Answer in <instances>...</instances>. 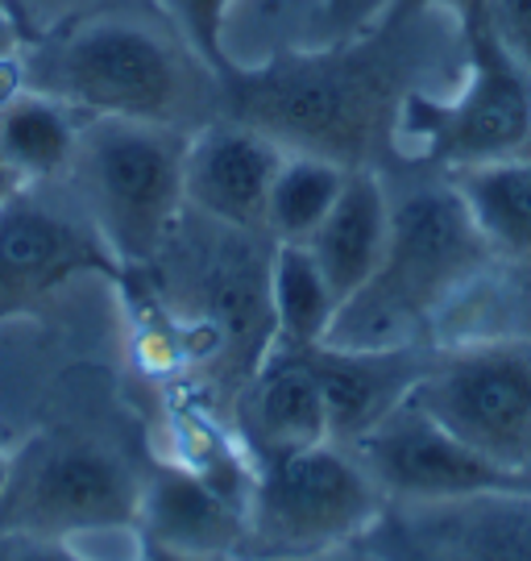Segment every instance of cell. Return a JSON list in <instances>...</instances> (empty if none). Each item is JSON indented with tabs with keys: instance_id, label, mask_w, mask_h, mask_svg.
I'll list each match as a JSON object with an SVG mask.
<instances>
[{
	"instance_id": "cell-1",
	"label": "cell",
	"mask_w": 531,
	"mask_h": 561,
	"mask_svg": "<svg viewBox=\"0 0 531 561\" xmlns=\"http://www.w3.org/2000/svg\"><path fill=\"white\" fill-rule=\"evenodd\" d=\"M382 34L296 50L266 67H233L224 88V117L278 141L287 154H315L336 167H370L382 141L399 134L403 83Z\"/></svg>"
},
{
	"instance_id": "cell-2",
	"label": "cell",
	"mask_w": 531,
	"mask_h": 561,
	"mask_svg": "<svg viewBox=\"0 0 531 561\" xmlns=\"http://www.w3.org/2000/svg\"><path fill=\"white\" fill-rule=\"evenodd\" d=\"M490 245L477 233L453 180L415 183L391 196V238L374 279L336 304L320 345L340 350H403L424 345L440 308L482 279Z\"/></svg>"
},
{
	"instance_id": "cell-3",
	"label": "cell",
	"mask_w": 531,
	"mask_h": 561,
	"mask_svg": "<svg viewBox=\"0 0 531 561\" xmlns=\"http://www.w3.org/2000/svg\"><path fill=\"white\" fill-rule=\"evenodd\" d=\"M192 62L199 59H183L178 46H171L154 25L100 9L34 38V55L21 67V80L62 101L83 121L117 117L192 129Z\"/></svg>"
},
{
	"instance_id": "cell-4",
	"label": "cell",
	"mask_w": 531,
	"mask_h": 561,
	"mask_svg": "<svg viewBox=\"0 0 531 561\" xmlns=\"http://www.w3.org/2000/svg\"><path fill=\"white\" fill-rule=\"evenodd\" d=\"M187 138L192 129L150 121L88 117L79 125L67 167L71 196L120 266H150L178 233L187 213Z\"/></svg>"
},
{
	"instance_id": "cell-5",
	"label": "cell",
	"mask_w": 531,
	"mask_h": 561,
	"mask_svg": "<svg viewBox=\"0 0 531 561\" xmlns=\"http://www.w3.org/2000/svg\"><path fill=\"white\" fill-rule=\"evenodd\" d=\"M382 512L386 495L349 445H303L254 461L245 545L257 549L262 561L308 558L366 541Z\"/></svg>"
},
{
	"instance_id": "cell-6",
	"label": "cell",
	"mask_w": 531,
	"mask_h": 561,
	"mask_svg": "<svg viewBox=\"0 0 531 561\" xmlns=\"http://www.w3.org/2000/svg\"><path fill=\"white\" fill-rule=\"evenodd\" d=\"M470 46L465 80L449 101L407 92L399 129L445 175L486 162L531 159V71L498 42L490 21L461 25Z\"/></svg>"
},
{
	"instance_id": "cell-7",
	"label": "cell",
	"mask_w": 531,
	"mask_h": 561,
	"mask_svg": "<svg viewBox=\"0 0 531 561\" xmlns=\"http://www.w3.org/2000/svg\"><path fill=\"white\" fill-rule=\"evenodd\" d=\"M412 400L503 474L523 479L531 470L528 337H477L432 350Z\"/></svg>"
},
{
	"instance_id": "cell-8",
	"label": "cell",
	"mask_w": 531,
	"mask_h": 561,
	"mask_svg": "<svg viewBox=\"0 0 531 561\" xmlns=\"http://www.w3.org/2000/svg\"><path fill=\"white\" fill-rule=\"evenodd\" d=\"M141 486L117 449L92 437H50L13 458L0 495V533L76 541L88 533L138 528Z\"/></svg>"
},
{
	"instance_id": "cell-9",
	"label": "cell",
	"mask_w": 531,
	"mask_h": 561,
	"mask_svg": "<svg viewBox=\"0 0 531 561\" xmlns=\"http://www.w3.org/2000/svg\"><path fill=\"white\" fill-rule=\"evenodd\" d=\"M50 183H18L0 201V321L38 312L79 275H117L79 201H59Z\"/></svg>"
},
{
	"instance_id": "cell-10",
	"label": "cell",
	"mask_w": 531,
	"mask_h": 561,
	"mask_svg": "<svg viewBox=\"0 0 531 561\" xmlns=\"http://www.w3.org/2000/svg\"><path fill=\"white\" fill-rule=\"evenodd\" d=\"M386 561H531V491L486 486L432 503H386L366 537Z\"/></svg>"
},
{
	"instance_id": "cell-11",
	"label": "cell",
	"mask_w": 531,
	"mask_h": 561,
	"mask_svg": "<svg viewBox=\"0 0 531 561\" xmlns=\"http://www.w3.org/2000/svg\"><path fill=\"white\" fill-rule=\"evenodd\" d=\"M349 449L370 470L386 503H432L519 482L490 466L482 454H473L465 442H457L412 396L391 416H382L370 433H361Z\"/></svg>"
},
{
	"instance_id": "cell-12",
	"label": "cell",
	"mask_w": 531,
	"mask_h": 561,
	"mask_svg": "<svg viewBox=\"0 0 531 561\" xmlns=\"http://www.w3.org/2000/svg\"><path fill=\"white\" fill-rule=\"evenodd\" d=\"M282 146L233 117L208 121L187 138V208L204 221L266 238V201L282 167Z\"/></svg>"
},
{
	"instance_id": "cell-13",
	"label": "cell",
	"mask_w": 531,
	"mask_h": 561,
	"mask_svg": "<svg viewBox=\"0 0 531 561\" xmlns=\"http://www.w3.org/2000/svg\"><path fill=\"white\" fill-rule=\"evenodd\" d=\"M141 545L178 558L233 561L250 537V491H229L204 470L166 466L141 486Z\"/></svg>"
},
{
	"instance_id": "cell-14",
	"label": "cell",
	"mask_w": 531,
	"mask_h": 561,
	"mask_svg": "<svg viewBox=\"0 0 531 561\" xmlns=\"http://www.w3.org/2000/svg\"><path fill=\"white\" fill-rule=\"evenodd\" d=\"M308 358L328 408V437L354 445L361 433H370L382 416H391L412 396L432 350L428 345H403V350L312 345Z\"/></svg>"
},
{
	"instance_id": "cell-15",
	"label": "cell",
	"mask_w": 531,
	"mask_h": 561,
	"mask_svg": "<svg viewBox=\"0 0 531 561\" xmlns=\"http://www.w3.org/2000/svg\"><path fill=\"white\" fill-rule=\"evenodd\" d=\"M236 421L254 461L333 442L324 391L308 350H270L236 391Z\"/></svg>"
},
{
	"instance_id": "cell-16",
	"label": "cell",
	"mask_w": 531,
	"mask_h": 561,
	"mask_svg": "<svg viewBox=\"0 0 531 561\" xmlns=\"http://www.w3.org/2000/svg\"><path fill=\"white\" fill-rule=\"evenodd\" d=\"M386 238H391V187L374 167H357L349 171L328 217L303 245L312 250L315 266L324 271L340 304L374 279L386 254Z\"/></svg>"
},
{
	"instance_id": "cell-17",
	"label": "cell",
	"mask_w": 531,
	"mask_h": 561,
	"mask_svg": "<svg viewBox=\"0 0 531 561\" xmlns=\"http://www.w3.org/2000/svg\"><path fill=\"white\" fill-rule=\"evenodd\" d=\"M83 117L62 101L21 88L0 104V167L18 183H59L76 159Z\"/></svg>"
},
{
	"instance_id": "cell-18",
	"label": "cell",
	"mask_w": 531,
	"mask_h": 561,
	"mask_svg": "<svg viewBox=\"0 0 531 561\" xmlns=\"http://www.w3.org/2000/svg\"><path fill=\"white\" fill-rule=\"evenodd\" d=\"M449 180L494 259L531 266V159L486 162L453 171Z\"/></svg>"
},
{
	"instance_id": "cell-19",
	"label": "cell",
	"mask_w": 531,
	"mask_h": 561,
	"mask_svg": "<svg viewBox=\"0 0 531 561\" xmlns=\"http://www.w3.org/2000/svg\"><path fill=\"white\" fill-rule=\"evenodd\" d=\"M270 317L275 350H312L324 341L336 317V296L312 250L299 241L270 245Z\"/></svg>"
},
{
	"instance_id": "cell-20",
	"label": "cell",
	"mask_w": 531,
	"mask_h": 561,
	"mask_svg": "<svg viewBox=\"0 0 531 561\" xmlns=\"http://www.w3.org/2000/svg\"><path fill=\"white\" fill-rule=\"evenodd\" d=\"M345 180H349V167H336L315 154H282V167L270 183V201H266V238L303 245L328 217Z\"/></svg>"
},
{
	"instance_id": "cell-21",
	"label": "cell",
	"mask_w": 531,
	"mask_h": 561,
	"mask_svg": "<svg viewBox=\"0 0 531 561\" xmlns=\"http://www.w3.org/2000/svg\"><path fill=\"white\" fill-rule=\"evenodd\" d=\"M158 13L175 25L178 42L204 62V71H212L224 80L233 71L229 50H224V30L236 0H154Z\"/></svg>"
},
{
	"instance_id": "cell-22",
	"label": "cell",
	"mask_w": 531,
	"mask_h": 561,
	"mask_svg": "<svg viewBox=\"0 0 531 561\" xmlns=\"http://www.w3.org/2000/svg\"><path fill=\"white\" fill-rule=\"evenodd\" d=\"M386 9H391V0H320L315 38H320V46L374 38V34H382Z\"/></svg>"
},
{
	"instance_id": "cell-23",
	"label": "cell",
	"mask_w": 531,
	"mask_h": 561,
	"mask_svg": "<svg viewBox=\"0 0 531 561\" xmlns=\"http://www.w3.org/2000/svg\"><path fill=\"white\" fill-rule=\"evenodd\" d=\"M9 4L25 25V38L34 42L42 34H55L62 25L88 18V13H100L108 0H9Z\"/></svg>"
},
{
	"instance_id": "cell-24",
	"label": "cell",
	"mask_w": 531,
	"mask_h": 561,
	"mask_svg": "<svg viewBox=\"0 0 531 561\" xmlns=\"http://www.w3.org/2000/svg\"><path fill=\"white\" fill-rule=\"evenodd\" d=\"M486 21L498 42L531 71V0H486Z\"/></svg>"
},
{
	"instance_id": "cell-25",
	"label": "cell",
	"mask_w": 531,
	"mask_h": 561,
	"mask_svg": "<svg viewBox=\"0 0 531 561\" xmlns=\"http://www.w3.org/2000/svg\"><path fill=\"white\" fill-rule=\"evenodd\" d=\"M428 9H445V13H453L457 25H470V21L486 18V0H391L386 21H382V34L403 30L407 21L419 18V13H428Z\"/></svg>"
},
{
	"instance_id": "cell-26",
	"label": "cell",
	"mask_w": 531,
	"mask_h": 561,
	"mask_svg": "<svg viewBox=\"0 0 531 561\" xmlns=\"http://www.w3.org/2000/svg\"><path fill=\"white\" fill-rule=\"evenodd\" d=\"M0 561H92V558H83L79 549H71V541L0 533Z\"/></svg>"
},
{
	"instance_id": "cell-27",
	"label": "cell",
	"mask_w": 531,
	"mask_h": 561,
	"mask_svg": "<svg viewBox=\"0 0 531 561\" xmlns=\"http://www.w3.org/2000/svg\"><path fill=\"white\" fill-rule=\"evenodd\" d=\"M287 561H386L370 541H349L324 549V553H308V558H287Z\"/></svg>"
},
{
	"instance_id": "cell-28",
	"label": "cell",
	"mask_w": 531,
	"mask_h": 561,
	"mask_svg": "<svg viewBox=\"0 0 531 561\" xmlns=\"http://www.w3.org/2000/svg\"><path fill=\"white\" fill-rule=\"evenodd\" d=\"M25 30H21V21L13 18V9L9 4H0V62H13L21 55V46H25Z\"/></svg>"
},
{
	"instance_id": "cell-29",
	"label": "cell",
	"mask_w": 531,
	"mask_h": 561,
	"mask_svg": "<svg viewBox=\"0 0 531 561\" xmlns=\"http://www.w3.org/2000/svg\"><path fill=\"white\" fill-rule=\"evenodd\" d=\"M141 561H204V558H178V553H166V549H150V545H146Z\"/></svg>"
},
{
	"instance_id": "cell-30",
	"label": "cell",
	"mask_w": 531,
	"mask_h": 561,
	"mask_svg": "<svg viewBox=\"0 0 531 561\" xmlns=\"http://www.w3.org/2000/svg\"><path fill=\"white\" fill-rule=\"evenodd\" d=\"M9 470H13V454L0 445V495H4V486H9Z\"/></svg>"
},
{
	"instance_id": "cell-31",
	"label": "cell",
	"mask_w": 531,
	"mask_h": 561,
	"mask_svg": "<svg viewBox=\"0 0 531 561\" xmlns=\"http://www.w3.org/2000/svg\"><path fill=\"white\" fill-rule=\"evenodd\" d=\"M13 187H18V180H13V175H9V171H4V167H0V201H4V196H9V192H13Z\"/></svg>"
},
{
	"instance_id": "cell-32",
	"label": "cell",
	"mask_w": 531,
	"mask_h": 561,
	"mask_svg": "<svg viewBox=\"0 0 531 561\" xmlns=\"http://www.w3.org/2000/svg\"><path fill=\"white\" fill-rule=\"evenodd\" d=\"M519 482H523V486H528V491H531V470H528V474H523V479H519Z\"/></svg>"
},
{
	"instance_id": "cell-33",
	"label": "cell",
	"mask_w": 531,
	"mask_h": 561,
	"mask_svg": "<svg viewBox=\"0 0 531 561\" xmlns=\"http://www.w3.org/2000/svg\"><path fill=\"white\" fill-rule=\"evenodd\" d=\"M0 4H9V0H0ZM9 9H13V4H9ZM13 18H18V13H13ZM21 30H25V25H21Z\"/></svg>"
}]
</instances>
